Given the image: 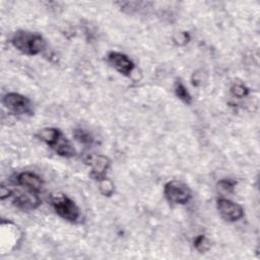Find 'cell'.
Segmentation results:
<instances>
[{"mask_svg":"<svg viewBox=\"0 0 260 260\" xmlns=\"http://www.w3.org/2000/svg\"><path fill=\"white\" fill-rule=\"evenodd\" d=\"M37 192L30 191V190H26V192H19L15 195L14 197V204L17 205L19 208L22 209H34L36 207H38L41 203L40 198L37 196L36 194Z\"/></svg>","mask_w":260,"mask_h":260,"instance_id":"obj_8","label":"cell"},{"mask_svg":"<svg viewBox=\"0 0 260 260\" xmlns=\"http://www.w3.org/2000/svg\"><path fill=\"white\" fill-rule=\"evenodd\" d=\"M11 43L18 51L26 55H37L46 46V42L41 35L26 30L16 31L11 39Z\"/></svg>","mask_w":260,"mask_h":260,"instance_id":"obj_1","label":"cell"},{"mask_svg":"<svg viewBox=\"0 0 260 260\" xmlns=\"http://www.w3.org/2000/svg\"><path fill=\"white\" fill-rule=\"evenodd\" d=\"M231 91L235 96H238V98H243L248 94V88L242 83H235L232 86Z\"/></svg>","mask_w":260,"mask_h":260,"instance_id":"obj_16","label":"cell"},{"mask_svg":"<svg viewBox=\"0 0 260 260\" xmlns=\"http://www.w3.org/2000/svg\"><path fill=\"white\" fill-rule=\"evenodd\" d=\"M236 182L232 180H221L218 182V188L224 192H233Z\"/></svg>","mask_w":260,"mask_h":260,"instance_id":"obj_17","label":"cell"},{"mask_svg":"<svg viewBox=\"0 0 260 260\" xmlns=\"http://www.w3.org/2000/svg\"><path fill=\"white\" fill-rule=\"evenodd\" d=\"M100 190L105 196H110L114 191V185L109 179L104 178L100 181Z\"/></svg>","mask_w":260,"mask_h":260,"instance_id":"obj_15","label":"cell"},{"mask_svg":"<svg viewBox=\"0 0 260 260\" xmlns=\"http://www.w3.org/2000/svg\"><path fill=\"white\" fill-rule=\"evenodd\" d=\"M2 102L3 105L8 109V111L13 114L23 115L31 113V105L29 100L19 93H7L3 96Z\"/></svg>","mask_w":260,"mask_h":260,"instance_id":"obj_4","label":"cell"},{"mask_svg":"<svg viewBox=\"0 0 260 260\" xmlns=\"http://www.w3.org/2000/svg\"><path fill=\"white\" fill-rule=\"evenodd\" d=\"M175 92L177 94V96L182 100L184 103L186 104H190L192 101V98L190 95V93L188 92V90L186 89V87L183 85V83L181 82H177L175 84Z\"/></svg>","mask_w":260,"mask_h":260,"instance_id":"obj_12","label":"cell"},{"mask_svg":"<svg viewBox=\"0 0 260 260\" xmlns=\"http://www.w3.org/2000/svg\"><path fill=\"white\" fill-rule=\"evenodd\" d=\"M17 183L20 186L24 187L25 189H28L34 192H39L43 186V182L40 177L27 172H24L18 175Z\"/></svg>","mask_w":260,"mask_h":260,"instance_id":"obj_9","label":"cell"},{"mask_svg":"<svg viewBox=\"0 0 260 260\" xmlns=\"http://www.w3.org/2000/svg\"><path fill=\"white\" fill-rule=\"evenodd\" d=\"M61 131L56 128H45L42 129L39 132V137L41 140L49 144L50 146L57 140V138L60 136Z\"/></svg>","mask_w":260,"mask_h":260,"instance_id":"obj_11","label":"cell"},{"mask_svg":"<svg viewBox=\"0 0 260 260\" xmlns=\"http://www.w3.org/2000/svg\"><path fill=\"white\" fill-rule=\"evenodd\" d=\"M194 247L197 251H199L200 253H204L206 251L209 250L210 248V242L209 240L203 236V235H199L198 237H196V239L194 240Z\"/></svg>","mask_w":260,"mask_h":260,"instance_id":"obj_13","label":"cell"},{"mask_svg":"<svg viewBox=\"0 0 260 260\" xmlns=\"http://www.w3.org/2000/svg\"><path fill=\"white\" fill-rule=\"evenodd\" d=\"M52 204L56 212L66 220L75 221L79 217V209L70 198L64 194H57L52 197Z\"/></svg>","mask_w":260,"mask_h":260,"instance_id":"obj_2","label":"cell"},{"mask_svg":"<svg viewBox=\"0 0 260 260\" xmlns=\"http://www.w3.org/2000/svg\"><path fill=\"white\" fill-rule=\"evenodd\" d=\"M0 195H1V199L3 200L6 197H9L10 195H12V192L8 188H6L5 186H2L1 190H0Z\"/></svg>","mask_w":260,"mask_h":260,"instance_id":"obj_18","label":"cell"},{"mask_svg":"<svg viewBox=\"0 0 260 260\" xmlns=\"http://www.w3.org/2000/svg\"><path fill=\"white\" fill-rule=\"evenodd\" d=\"M166 198L176 204H185L191 198L189 187L180 181H171L165 185L164 190Z\"/></svg>","mask_w":260,"mask_h":260,"instance_id":"obj_3","label":"cell"},{"mask_svg":"<svg viewBox=\"0 0 260 260\" xmlns=\"http://www.w3.org/2000/svg\"><path fill=\"white\" fill-rule=\"evenodd\" d=\"M217 209L220 216L228 221H237L244 214V210L241 205L224 198L217 200Z\"/></svg>","mask_w":260,"mask_h":260,"instance_id":"obj_5","label":"cell"},{"mask_svg":"<svg viewBox=\"0 0 260 260\" xmlns=\"http://www.w3.org/2000/svg\"><path fill=\"white\" fill-rule=\"evenodd\" d=\"M51 147L59 154L62 156L70 157L75 154V149L69 142V140L61 133L60 136L57 138V140L51 145Z\"/></svg>","mask_w":260,"mask_h":260,"instance_id":"obj_10","label":"cell"},{"mask_svg":"<svg viewBox=\"0 0 260 260\" xmlns=\"http://www.w3.org/2000/svg\"><path fill=\"white\" fill-rule=\"evenodd\" d=\"M74 137L78 142L83 143V144H89L93 140L90 133L87 132L86 130H84V129H75Z\"/></svg>","mask_w":260,"mask_h":260,"instance_id":"obj_14","label":"cell"},{"mask_svg":"<svg viewBox=\"0 0 260 260\" xmlns=\"http://www.w3.org/2000/svg\"><path fill=\"white\" fill-rule=\"evenodd\" d=\"M108 60L109 63L123 75H129L134 68L133 62L122 53L111 52L108 55Z\"/></svg>","mask_w":260,"mask_h":260,"instance_id":"obj_6","label":"cell"},{"mask_svg":"<svg viewBox=\"0 0 260 260\" xmlns=\"http://www.w3.org/2000/svg\"><path fill=\"white\" fill-rule=\"evenodd\" d=\"M89 164L91 166V172L90 176L98 180L101 181L102 179L106 178V173L107 170L110 166V160L107 156L105 155H94L89 157Z\"/></svg>","mask_w":260,"mask_h":260,"instance_id":"obj_7","label":"cell"}]
</instances>
